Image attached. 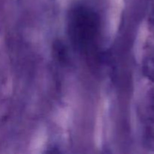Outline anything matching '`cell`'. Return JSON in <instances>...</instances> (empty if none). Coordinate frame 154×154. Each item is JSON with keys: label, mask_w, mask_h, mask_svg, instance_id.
Returning a JSON list of instances; mask_svg holds the SVG:
<instances>
[{"label": "cell", "mask_w": 154, "mask_h": 154, "mask_svg": "<svg viewBox=\"0 0 154 154\" xmlns=\"http://www.w3.org/2000/svg\"><path fill=\"white\" fill-rule=\"evenodd\" d=\"M100 30L99 17L86 8H77L70 13L69 32L71 40L78 49L89 53L94 48Z\"/></svg>", "instance_id": "1"}]
</instances>
